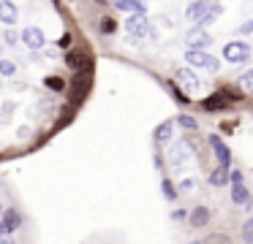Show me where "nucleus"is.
Segmentation results:
<instances>
[{"label": "nucleus", "mask_w": 253, "mask_h": 244, "mask_svg": "<svg viewBox=\"0 0 253 244\" xmlns=\"http://www.w3.org/2000/svg\"><path fill=\"white\" fill-rule=\"evenodd\" d=\"M188 155H191V146H188V141L174 144V146L169 149V163H171V168H180L182 163L188 160Z\"/></svg>", "instance_id": "obj_7"}, {"label": "nucleus", "mask_w": 253, "mask_h": 244, "mask_svg": "<svg viewBox=\"0 0 253 244\" xmlns=\"http://www.w3.org/2000/svg\"><path fill=\"white\" fill-rule=\"evenodd\" d=\"M210 8H212V3H210V0H193V3L185 8V16H188L191 22H199Z\"/></svg>", "instance_id": "obj_9"}, {"label": "nucleus", "mask_w": 253, "mask_h": 244, "mask_svg": "<svg viewBox=\"0 0 253 244\" xmlns=\"http://www.w3.org/2000/svg\"><path fill=\"white\" fill-rule=\"evenodd\" d=\"M19 225H22V214H19L17 209H6V211H3V217H0V239L11 236Z\"/></svg>", "instance_id": "obj_5"}, {"label": "nucleus", "mask_w": 253, "mask_h": 244, "mask_svg": "<svg viewBox=\"0 0 253 244\" xmlns=\"http://www.w3.org/2000/svg\"><path fill=\"white\" fill-rule=\"evenodd\" d=\"M66 63H68V68H74V70H87V68H90L87 54L79 52V49H74V52L66 54Z\"/></svg>", "instance_id": "obj_10"}, {"label": "nucleus", "mask_w": 253, "mask_h": 244, "mask_svg": "<svg viewBox=\"0 0 253 244\" xmlns=\"http://www.w3.org/2000/svg\"><path fill=\"white\" fill-rule=\"evenodd\" d=\"M237 92L231 90V87H223V90H218V92H212V95L207 98V101L202 103L204 106V111H220V108H226V106H231V103L237 101Z\"/></svg>", "instance_id": "obj_2"}, {"label": "nucleus", "mask_w": 253, "mask_h": 244, "mask_svg": "<svg viewBox=\"0 0 253 244\" xmlns=\"http://www.w3.org/2000/svg\"><path fill=\"white\" fill-rule=\"evenodd\" d=\"M231 201H234V204H248V187L245 184H242V179L240 182H231Z\"/></svg>", "instance_id": "obj_17"}, {"label": "nucleus", "mask_w": 253, "mask_h": 244, "mask_svg": "<svg viewBox=\"0 0 253 244\" xmlns=\"http://www.w3.org/2000/svg\"><path fill=\"white\" fill-rule=\"evenodd\" d=\"M171 130H174V125H171V122H161L158 128H155V133H153L155 144H158V146L169 144V139H171Z\"/></svg>", "instance_id": "obj_16"}, {"label": "nucleus", "mask_w": 253, "mask_h": 244, "mask_svg": "<svg viewBox=\"0 0 253 244\" xmlns=\"http://www.w3.org/2000/svg\"><path fill=\"white\" fill-rule=\"evenodd\" d=\"M210 41H212V38H210L207 33H204V27H202V25H199L196 30L188 33V46H193V49H204V46H210Z\"/></svg>", "instance_id": "obj_11"}, {"label": "nucleus", "mask_w": 253, "mask_h": 244, "mask_svg": "<svg viewBox=\"0 0 253 244\" xmlns=\"http://www.w3.org/2000/svg\"><path fill=\"white\" fill-rule=\"evenodd\" d=\"M0 52H3V49H0Z\"/></svg>", "instance_id": "obj_30"}, {"label": "nucleus", "mask_w": 253, "mask_h": 244, "mask_svg": "<svg viewBox=\"0 0 253 244\" xmlns=\"http://www.w3.org/2000/svg\"><path fill=\"white\" fill-rule=\"evenodd\" d=\"M210 149L215 152V157H218V166H223V168H231V152H229V146L223 144V139H220L218 133H212L210 136Z\"/></svg>", "instance_id": "obj_4"}, {"label": "nucleus", "mask_w": 253, "mask_h": 244, "mask_svg": "<svg viewBox=\"0 0 253 244\" xmlns=\"http://www.w3.org/2000/svg\"><path fill=\"white\" fill-rule=\"evenodd\" d=\"M17 19H19L17 5L3 0V3H0V22H3V25H17Z\"/></svg>", "instance_id": "obj_12"}, {"label": "nucleus", "mask_w": 253, "mask_h": 244, "mask_svg": "<svg viewBox=\"0 0 253 244\" xmlns=\"http://www.w3.org/2000/svg\"><path fill=\"white\" fill-rule=\"evenodd\" d=\"M14 70H17V65H14L11 60L0 57V73H3V76H14Z\"/></svg>", "instance_id": "obj_20"}, {"label": "nucleus", "mask_w": 253, "mask_h": 244, "mask_svg": "<svg viewBox=\"0 0 253 244\" xmlns=\"http://www.w3.org/2000/svg\"><path fill=\"white\" fill-rule=\"evenodd\" d=\"M161 187H164V195H166L169 201H174V198H177V190H174V184H171L169 179H166V182L161 184Z\"/></svg>", "instance_id": "obj_24"}, {"label": "nucleus", "mask_w": 253, "mask_h": 244, "mask_svg": "<svg viewBox=\"0 0 253 244\" xmlns=\"http://www.w3.org/2000/svg\"><path fill=\"white\" fill-rule=\"evenodd\" d=\"M188 222H191L193 228H204L210 222V209H207V206H196V209H191Z\"/></svg>", "instance_id": "obj_13"}, {"label": "nucleus", "mask_w": 253, "mask_h": 244, "mask_svg": "<svg viewBox=\"0 0 253 244\" xmlns=\"http://www.w3.org/2000/svg\"><path fill=\"white\" fill-rule=\"evenodd\" d=\"M223 60L226 63H248L251 60V46L245 41H231L223 46Z\"/></svg>", "instance_id": "obj_3"}, {"label": "nucleus", "mask_w": 253, "mask_h": 244, "mask_svg": "<svg viewBox=\"0 0 253 244\" xmlns=\"http://www.w3.org/2000/svg\"><path fill=\"white\" fill-rule=\"evenodd\" d=\"M185 60H188V65H193V68H207L210 73H215V70L220 68L218 57H212V54L204 52V49H193V46H188Z\"/></svg>", "instance_id": "obj_1"}, {"label": "nucleus", "mask_w": 253, "mask_h": 244, "mask_svg": "<svg viewBox=\"0 0 253 244\" xmlns=\"http://www.w3.org/2000/svg\"><path fill=\"white\" fill-rule=\"evenodd\" d=\"M180 125H182L185 130H196V119L188 117V114H182V117H180Z\"/></svg>", "instance_id": "obj_25"}, {"label": "nucleus", "mask_w": 253, "mask_h": 244, "mask_svg": "<svg viewBox=\"0 0 253 244\" xmlns=\"http://www.w3.org/2000/svg\"><path fill=\"white\" fill-rule=\"evenodd\" d=\"M177 187H180V193H193V190H196V179L188 176V179H182V182L177 184Z\"/></svg>", "instance_id": "obj_21"}, {"label": "nucleus", "mask_w": 253, "mask_h": 244, "mask_svg": "<svg viewBox=\"0 0 253 244\" xmlns=\"http://www.w3.org/2000/svg\"><path fill=\"white\" fill-rule=\"evenodd\" d=\"M17 41H22V33H17V30H8V33H6V43H8V46H14Z\"/></svg>", "instance_id": "obj_26"}, {"label": "nucleus", "mask_w": 253, "mask_h": 244, "mask_svg": "<svg viewBox=\"0 0 253 244\" xmlns=\"http://www.w3.org/2000/svg\"><path fill=\"white\" fill-rule=\"evenodd\" d=\"M126 30L131 33V35H144V33H153L144 14H131V16H128V19H126Z\"/></svg>", "instance_id": "obj_6"}, {"label": "nucleus", "mask_w": 253, "mask_h": 244, "mask_svg": "<svg viewBox=\"0 0 253 244\" xmlns=\"http://www.w3.org/2000/svg\"><path fill=\"white\" fill-rule=\"evenodd\" d=\"M177 81H180L182 87H185L188 92H193L199 87V76L193 73V70H188V68H182V70H177Z\"/></svg>", "instance_id": "obj_15"}, {"label": "nucleus", "mask_w": 253, "mask_h": 244, "mask_svg": "<svg viewBox=\"0 0 253 244\" xmlns=\"http://www.w3.org/2000/svg\"><path fill=\"white\" fill-rule=\"evenodd\" d=\"M115 8L123 11V14H147V11H144V3H142V0H117Z\"/></svg>", "instance_id": "obj_14"}, {"label": "nucleus", "mask_w": 253, "mask_h": 244, "mask_svg": "<svg viewBox=\"0 0 253 244\" xmlns=\"http://www.w3.org/2000/svg\"><path fill=\"white\" fill-rule=\"evenodd\" d=\"M3 211H6V209H3V204H0V217H3Z\"/></svg>", "instance_id": "obj_29"}, {"label": "nucleus", "mask_w": 253, "mask_h": 244, "mask_svg": "<svg viewBox=\"0 0 253 244\" xmlns=\"http://www.w3.org/2000/svg\"><path fill=\"white\" fill-rule=\"evenodd\" d=\"M22 43H28L30 49H41L46 43V38H44V33L39 30V27H28V30H22Z\"/></svg>", "instance_id": "obj_8"}, {"label": "nucleus", "mask_w": 253, "mask_h": 244, "mask_svg": "<svg viewBox=\"0 0 253 244\" xmlns=\"http://www.w3.org/2000/svg\"><path fill=\"white\" fill-rule=\"evenodd\" d=\"M46 87H52V90H63L66 81H63L60 76H46Z\"/></svg>", "instance_id": "obj_23"}, {"label": "nucleus", "mask_w": 253, "mask_h": 244, "mask_svg": "<svg viewBox=\"0 0 253 244\" xmlns=\"http://www.w3.org/2000/svg\"><path fill=\"white\" fill-rule=\"evenodd\" d=\"M226 182H229V168L218 166L212 174H210V184H215V187H220V184H226Z\"/></svg>", "instance_id": "obj_18"}, {"label": "nucleus", "mask_w": 253, "mask_h": 244, "mask_svg": "<svg viewBox=\"0 0 253 244\" xmlns=\"http://www.w3.org/2000/svg\"><path fill=\"white\" fill-rule=\"evenodd\" d=\"M242 239H245V242H253V217L245 220V225H242Z\"/></svg>", "instance_id": "obj_22"}, {"label": "nucleus", "mask_w": 253, "mask_h": 244, "mask_svg": "<svg viewBox=\"0 0 253 244\" xmlns=\"http://www.w3.org/2000/svg\"><path fill=\"white\" fill-rule=\"evenodd\" d=\"M101 27H104V33H115V22H112V19H104V25H101Z\"/></svg>", "instance_id": "obj_27"}, {"label": "nucleus", "mask_w": 253, "mask_h": 244, "mask_svg": "<svg viewBox=\"0 0 253 244\" xmlns=\"http://www.w3.org/2000/svg\"><path fill=\"white\" fill-rule=\"evenodd\" d=\"M240 33H253V19H248L245 25L240 27Z\"/></svg>", "instance_id": "obj_28"}, {"label": "nucleus", "mask_w": 253, "mask_h": 244, "mask_svg": "<svg viewBox=\"0 0 253 244\" xmlns=\"http://www.w3.org/2000/svg\"><path fill=\"white\" fill-rule=\"evenodd\" d=\"M240 87H242V92L253 95V70H245V73L240 76Z\"/></svg>", "instance_id": "obj_19"}]
</instances>
